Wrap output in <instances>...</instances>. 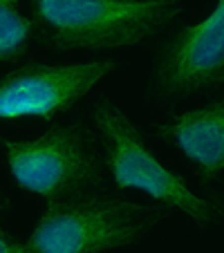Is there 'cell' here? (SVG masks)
<instances>
[{"label": "cell", "instance_id": "6da1fadb", "mask_svg": "<svg viewBox=\"0 0 224 253\" xmlns=\"http://www.w3.org/2000/svg\"><path fill=\"white\" fill-rule=\"evenodd\" d=\"M34 36L56 52L134 47L181 14L179 0H27Z\"/></svg>", "mask_w": 224, "mask_h": 253}, {"label": "cell", "instance_id": "7a4b0ae2", "mask_svg": "<svg viewBox=\"0 0 224 253\" xmlns=\"http://www.w3.org/2000/svg\"><path fill=\"white\" fill-rule=\"evenodd\" d=\"M168 206L139 204L105 193L47 202L25 240V253H105L137 244L162 220Z\"/></svg>", "mask_w": 224, "mask_h": 253}, {"label": "cell", "instance_id": "3957f363", "mask_svg": "<svg viewBox=\"0 0 224 253\" xmlns=\"http://www.w3.org/2000/svg\"><path fill=\"white\" fill-rule=\"evenodd\" d=\"M14 182L45 202L67 200L105 186L99 132L83 121L54 124L36 139H0Z\"/></svg>", "mask_w": 224, "mask_h": 253}, {"label": "cell", "instance_id": "277c9868", "mask_svg": "<svg viewBox=\"0 0 224 253\" xmlns=\"http://www.w3.org/2000/svg\"><path fill=\"white\" fill-rule=\"evenodd\" d=\"M92 124L99 132L105 166L119 191L146 193L157 204L177 209L200 226L213 224L220 217L218 204L191 191L181 175L159 162L148 148L139 126L117 103L101 96L92 105Z\"/></svg>", "mask_w": 224, "mask_h": 253}, {"label": "cell", "instance_id": "5b68a950", "mask_svg": "<svg viewBox=\"0 0 224 253\" xmlns=\"http://www.w3.org/2000/svg\"><path fill=\"white\" fill-rule=\"evenodd\" d=\"M224 87V0L193 25H181L157 47L148 83L155 101H181Z\"/></svg>", "mask_w": 224, "mask_h": 253}, {"label": "cell", "instance_id": "8992f818", "mask_svg": "<svg viewBox=\"0 0 224 253\" xmlns=\"http://www.w3.org/2000/svg\"><path fill=\"white\" fill-rule=\"evenodd\" d=\"M117 67L112 58L88 63H25L0 79V121L39 117L52 121L86 99Z\"/></svg>", "mask_w": 224, "mask_h": 253}, {"label": "cell", "instance_id": "52a82bcc", "mask_svg": "<svg viewBox=\"0 0 224 253\" xmlns=\"http://www.w3.org/2000/svg\"><path fill=\"white\" fill-rule=\"evenodd\" d=\"M155 134L179 150L204 184L224 172V96L168 117L155 126Z\"/></svg>", "mask_w": 224, "mask_h": 253}, {"label": "cell", "instance_id": "ba28073f", "mask_svg": "<svg viewBox=\"0 0 224 253\" xmlns=\"http://www.w3.org/2000/svg\"><path fill=\"white\" fill-rule=\"evenodd\" d=\"M32 36V16L20 11L18 0H0V65L20 61L27 54Z\"/></svg>", "mask_w": 224, "mask_h": 253}, {"label": "cell", "instance_id": "9c48e42d", "mask_svg": "<svg viewBox=\"0 0 224 253\" xmlns=\"http://www.w3.org/2000/svg\"><path fill=\"white\" fill-rule=\"evenodd\" d=\"M0 253H25V242H18L9 231L0 226Z\"/></svg>", "mask_w": 224, "mask_h": 253}, {"label": "cell", "instance_id": "30bf717a", "mask_svg": "<svg viewBox=\"0 0 224 253\" xmlns=\"http://www.w3.org/2000/svg\"><path fill=\"white\" fill-rule=\"evenodd\" d=\"M215 204H218L220 217H222V220H224V195H220V197H218V202H215Z\"/></svg>", "mask_w": 224, "mask_h": 253}, {"label": "cell", "instance_id": "8fae6325", "mask_svg": "<svg viewBox=\"0 0 224 253\" xmlns=\"http://www.w3.org/2000/svg\"><path fill=\"white\" fill-rule=\"evenodd\" d=\"M7 209V200H5V195H2V191H0V213Z\"/></svg>", "mask_w": 224, "mask_h": 253}]
</instances>
